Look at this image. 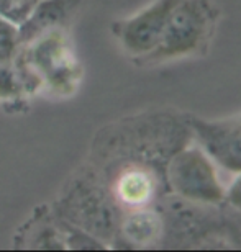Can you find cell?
<instances>
[{"instance_id": "6da1fadb", "label": "cell", "mask_w": 241, "mask_h": 252, "mask_svg": "<svg viewBox=\"0 0 241 252\" xmlns=\"http://www.w3.org/2000/svg\"><path fill=\"white\" fill-rule=\"evenodd\" d=\"M13 67L28 98H68L82 82L80 64L68 28L51 30L20 46Z\"/></svg>"}, {"instance_id": "7a4b0ae2", "label": "cell", "mask_w": 241, "mask_h": 252, "mask_svg": "<svg viewBox=\"0 0 241 252\" xmlns=\"http://www.w3.org/2000/svg\"><path fill=\"white\" fill-rule=\"evenodd\" d=\"M51 208L59 218L99 239L107 248L113 246L122 211L105 185L85 165H80L66 180Z\"/></svg>"}, {"instance_id": "3957f363", "label": "cell", "mask_w": 241, "mask_h": 252, "mask_svg": "<svg viewBox=\"0 0 241 252\" xmlns=\"http://www.w3.org/2000/svg\"><path fill=\"white\" fill-rule=\"evenodd\" d=\"M218 12L208 0H175L158 48L139 64L190 56L205 48L215 32Z\"/></svg>"}, {"instance_id": "277c9868", "label": "cell", "mask_w": 241, "mask_h": 252, "mask_svg": "<svg viewBox=\"0 0 241 252\" xmlns=\"http://www.w3.org/2000/svg\"><path fill=\"white\" fill-rule=\"evenodd\" d=\"M12 248L17 251L108 249L99 239L59 218L51 205H39L32 211L13 233Z\"/></svg>"}, {"instance_id": "5b68a950", "label": "cell", "mask_w": 241, "mask_h": 252, "mask_svg": "<svg viewBox=\"0 0 241 252\" xmlns=\"http://www.w3.org/2000/svg\"><path fill=\"white\" fill-rule=\"evenodd\" d=\"M174 3L175 0H156L138 13L112 25V32L120 46L137 64L158 48Z\"/></svg>"}, {"instance_id": "8992f818", "label": "cell", "mask_w": 241, "mask_h": 252, "mask_svg": "<svg viewBox=\"0 0 241 252\" xmlns=\"http://www.w3.org/2000/svg\"><path fill=\"white\" fill-rule=\"evenodd\" d=\"M171 185L189 200L210 203L222 198V187L207 158L197 149L184 151L169 167Z\"/></svg>"}, {"instance_id": "52a82bcc", "label": "cell", "mask_w": 241, "mask_h": 252, "mask_svg": "<svg viewBox=\"0 0 241 252\" xmlns=\"http://www.w3.org/2000/svg\"><path fill=\"white\" fill-rule=\"evenodd\" d=\"M84 0H38L28 17L18 25L22 44L51 30L68 28Z\"/></svg>"}, {"instance_id": "ba28073f", "label": "cell", "mask_w": 241, "mask_h": 252, "mask_svg": "<svg viewBox=\"0 0 241 252\" xmlns=\"http://www.w3.org/2000/svg\"><path fill=\"white\" fill-rule=\"evenodd\" d=\"M208 153L230 170H241V122L204 123L199 126Z\"/></svg>"}, {"instance_id": "9c48e42d", "label": "cell", "mask_w": 241, "mask_h": 252, "mask_svg": "<svg viewBox=\"0 0 241 252\" xmlns=\"http://www.w3.org/2000/svg\"><path fill=\"white\" fill-rule=\"evenodd\" d=\"M163 231V221L151 210H130L122 215L115 241H125L130 246H149Z\"/></svg>"}, {"instance_id": "30bf717a", "label": "cell", "mask_w": 241, "mask_h": 252, "mask_svg": "<svg viewBox=\"0 0 241 252\" xmlns=\"http://www.w3.org/2000/svg\"><path fill=\"white\" fill-rule=\"evenodd\" d=\"M22 46L18 36V27L3 17H0V64L13 63Z\"/></svg>"}, {"instance_id": "8fae6325", "label": "cell", "mask_w": 241, "mask_h": 252, "mask_svg": "<svg viewBox=\"0 0 241 252\" xmlns=\"http://www.w3.org/2000/svg\"><path fill=\"white\" fill-rule=\"evenodd\" d=\"M38 0H0V17L18 27L32 12Z\"/></svg>"}, {"instance_id": "7c38bea8", "label": "cell", "mask_w": 241, "mask_h": 252, "mask_svg": "<svg viewBox=\"0 0 241 252\" xmlns=\"http://www.w3.org/2000/svg\"><path fill=\"white\" fill-rule=\"evenodd\" d=\"M228 200L233 206H237V208L241 210V177L233 184V187L230 189Z\"/></svg>"}]
</instances>
